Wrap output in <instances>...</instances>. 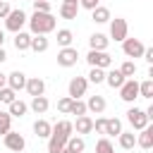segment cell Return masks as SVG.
<instances>
[{
    "label": "cell",
    "mask_w": 153,
    "mask_h": 153,
    "mask_svg": "<svg viewBox=\"0 0 153 153\" xmlns=\"http://www.w3.org/2000/svg\"><path fill=\"white\" fill-rule=\"evenodd\" d=\"M50 131H53V124H50V122H45V120H36V122H33V134H36L38 139H48Z\"/></svg>",
    "instance_id": "d6986e66"
},
{
    "label": "cell",
    "mask_w": 153,
    "mask_h": 153,
    "mask_svg": "<svg viewBox=\"0 0 153 153\" xmlns=\"http://www.w3.org/2000/svg\"><path fill=\"white\" fill-rule=\"evenodd\" d=\"M127 33H129V24H127V19H122V17H115V19H110V38L112 41H124L127 38Z\"/></svg>",
    "instance_id": "5b68a950"
},
{
    "label": "cell",
    "mask_w": 153,
    "mask_h": 153,
    "mask_svg": "<svg viewBox=\"0 0 153 153\" xmlns=\"http://www.w3.org/2000/svg\"><path fill=\"white\" fill-rule=\"evenodd\" d=\"M72 127L76 129L79 136H81V134H91V131H93V120H91L88 115H81V117H76V122H74Z\"/></svg>",
    "instance_id": "9a60e30c"
},
{
    "label": "cell",
    "mask_w": 153,
    "mask_h": 153,
    "mask_svg": "<svg viewBox=\"0 0 153 153\" xmlns=\"http://www.w3.org/2000/svg\"><path fill=\"white\" fill-rule=\"evenodd\" d=\"M2 86H7V74L0 72V88H2Z\"/></svg>",
    "instance_id": "7bdbcfd3"
},
{
    "label": "cell",
    "mask_w": 153,
    "mask_h": 153,
    "mask_svg": "<svg viewBox=\"0 0 153 153\" xmlns=\"http://www.w3.org/2000/svg\"><path fill=\"white\" fill-rule=\"evenodd\" d=\"M124 79H127V76H124L120 69H110V72L105 74V84H108L110 88H120V86L124 84Z\"/></svg>",
    "instance_id": "e0dca14e"
},
{
    "label": "cell",
    "mask_w": 153,
    "mask_h": 153,
    "mask_svg": "<svg viewBox=\"0 0 153 153\" xmlns=\"http://www.w3.org/2000/svg\"><path fill=\"white\" fill-rule=\"evenodd\" d=\"M108 43H110V38H108L105 33H93V36L88 38L91 50H105V48H108Z\"/></svg>",
    "instance_id": "44dd1931"
},
{
    "label": "cell",
    "mask_w": 153,
    "mask_h": 153,
    "mask_svg": "<svg viewBox=\"0 0 153 153\" xmlns=\"http://www.w3.org/2000/svg\"><path fill=\"white\" fill-rule=\"evenodd\" d=\"M86 81H91V84H103V81H105V69H100V67H91Z\"/></svg>",
    "instance_id": "f546056e"
},
{
    "label": "cell",
    "mask_w": 153,
    "mask_h": 153,
    "mask_svg": "<svg viewBox=\"0 0 153 153\" xmlns=\"http://www.w3.org/2000/svg\"><path fill=\"white\" fill-rule=\"evenodd\" d=\"M105 105H108L105 98L98 96V93H96V96H88V100H86V110H91V112H96V115H100V112L105 110Z\"/></svg>",
    "instance_id": "2e32d148"
},
{
    "label": "cell",
    "mask_w": 153,
    "mask_h": 153,
    "mask_svg": "<svg viewBox=\"0 0 153 153\" xmlns=\"http://www.w3.org/2000/svg\"><path fill=\"white\" fill-rule=\"evenodd\" d=\"M2 43H5V31L0 29V48H2Z\"/></svg>",
    "instance_id": "f6af8a7d"
},
{
    "label": "cell",
    "mask_w": 153,
    "mask_h": 153,
    "mask_svg": "<svg viewBox=\"0 0 153 153\" xmlns=\"http://www.w3.org/2000/svg\"><path fill=\"white\" fill-rule=\"evenodd\" d=\"M127 122H129L134 129H139V131H141L143 127H148V122H151V120H148L146 110H141V108H136V105H134V108H129V110H127Z\"/></svg>",
    "instance_id": "277c9868"
},
{
    "label": "cell",
    "mask_w": 153,
    "mask_h": 153,
    "mask_svg": "<svg viewBox=\"0 0 153 153\" xmlns=\"http://www.w3.org/2000/svg\"><path fill=\"white\" fill-rule=\"evenodd\" d=\"M120 72H122V74H124L127 79H131V76L136 74V62H134V60H127V62H122Z\"/></svg>",
    "instance_id": "836d02e7"
},
{
    "label": "cell",
    "mask_w": 153,
    "mask_h": 153,
    "mask_svg": "<svg viewBox=\"0 0 153 153\" xmlns=\"http://www.w3.org/2000/svg\"><path fill=\"white\" fill-rule=\"evenodd\" d=\"M31 2H33V12H50L48 0H31Z\"/></svg>",
    "instance_id": "74e56055"
},
{
    "label": "cell",
    "mask_w": 153,
    "mask_h": 153,
    "mask_svg": "<svg viewBox=\"0 0 153 153\" xmlns=\"http://www.w3.org/2000/svg\"><path fill=\"white\" fill-rule=\"evenodd\" d=\"M91 19H93L96 24H105V22H110L112 17H110V10H108V7L98 5V7H93V10H91Z\"/></svg>",
    "instance_id": "ac0fdd59"
},
{
    "label": "cell",
    "mask_w": 153,
    "mask_h": 153,
    "mask_svg": "<svg viewBox=\"0 0 153 153\" xmlns=\"http://www.w3.org/2000/svg\"><path fill=\"white\" fill-rule=\"evenodd\" d=\"M29 45H31V33L17 31V33H14V48L22 53V50H29Z\"/></svg>",
    "instance_id": "ffe728a7"
},
{
    "label": "cell",
    "mask_w": 153,
    "mask_h": 153,
    "mask_svg": "<svg viewBox=\"0 0 153 153\" xmlns=\"http://www.w3.org/2000/svg\"><path fill=\"white\" fill-rule=\"evenodd\" d=\"M26 93L33 98V96H43L45 93V81L43 79H38V76H31V79H26Z\"/></svg>",
    "instance_id": "4fadbf2b"
},
{
    "label": "cell",
    "mask_w": 153,
    "mask_h": 153,
    "mask_svg": "<svg viewBox=\"0 0 153 153\" xmlns=\"http://www.w3.org/2000/svg\"><path fill=\"white\" fill-rule=\"evenodd\" d=\"M2 143H5V148L7 151H14V153H22L24 151V146H26V139L19 134V131H7L5 136H2Z\"/></svg>",
    "instance_id": "52a82bcc"
},
{
    "label": "cell",
    "mask_w": 153,
    "mask_h": 153,
    "mask_svg": "<svg viewBox=\"0 0 153 153\" xmlns=\"http://www.w3.org/2000/svg\"><path fill=\"white\" fill-rule=\"evenodd\" d=\"M7 60V53H5V48H0V65Z\"/></svg>",
    "instance_id": "ee69618b"
},
{
    "label": "cell",
    "mask_w": 153,
    "mask_h": 153,
    "mask_svg": "<svg viewBox=\"0 0 153 153\" xmlns=\"http://www.w3.org/2000/svg\"><path fill=\"white\" fill-rule=\"evenodd\" d=\"M136 146H141L143 151L153 148V127H143L141 129V134L136 136Z\"/></svg>",
    "instance_id": "5bb4252c"
},
{
    "label": "cell",
    "mask_w": 153,
    "mask_h": 153,
    "mask_svg": "<svg viewBox=\"0 0 153 153\" xmlns=\"http://www.w3.org/2000/svg\"><path fill=\"white\" fill-rule=\"evenodd\" d=\"M26 110H29V105L24 103V100H12L10 103V110H7V115H12V117H24L26 115Z\"/></svg>",
    "instance_id": "484cf974"
},
{
    "label": "cell",
    "mask_w": 153,
    "mask_h": 153,
    "mask_svg": "<svg viewBox=\"0 0 153 153\" xmlns=\"http://www.w3.org/2000/svg\"><path fill=\"white\" fill-rule=\"evenodd\" d=\"M72 41H74V33H72L69 29H60V31H57V45L67 48V45H72Z\"/></svg>",
    "instance_id": "f1b7e54d"
},
{
    "label": "cell",
    "mask_w": 153,
    "mask_h": 153,
    "mask_svg": "<svg viewBox=\"0 0 153 153\" xmlns=\"http://www.w3.org/2000/svg\"><path fill=\"white\" fill-rule=\"evenodd\" d=\"M7 86H10L12 91H22V88L26 86V74L19 72V69L10 72V74H7Z\"/></svg>",
    "instance_id": "7c38bea8"
},
{
    "label": "cell",
    "mask_w": 153,
    "mask_h": 153,
    "mask_svg": "<svg viewBox=\"0 0 153 153\" xmlns=\"http://www.w3.org/2000/svg\"><path fill=\"white\" fill-rule=\"evenodd\" d=\"M48 108H50V103H48V98H45V96H33V98H31V110H33L36 115L48 112Z\"/></svg>",
    "instance_id": "7402d4cb"
},
{
    "label": "cell",
    "mask_w": 153,
    "mask_h": 153,
    "mask_svg": "<svg viewBox=\"0 0 153 153\" xmlns=\"http://www.w3.org/2000/svg\"><path fill=\"white\" fill-rule=\"evenodd\" d=\"M10 129H12V115H7V112H0V134L5 136Z\"/></svg>",
    "instance_id": "d590c367"
},
{
    "label": "cell",
    "mask_w": 153,
    "mask_h": 153,
    "mask_svg": "<svg viewBox=\"0 0 153 153\" xmlns=\"http://www.w3.org/2000/svg\"><path fill=\"white\" fill-rule=\"evenodd\" d=\"M72 134H74V127L69 120H60L57 124H53V131L48 136V153H60Z\"/></svg>",
    "instance_id": "6da1fadb"
},
{
    "label": "cell",
    "mask_w": 153,
    "mask_h": 153,
    "mask_svg": "<svg viewBox=\"0 0 153 153\" xmlns=\"http://www.w3.org/2000/svg\"><path fill=\"white\" fill-rule=\"evenodd\" d=\"M76 14H79V5H74V2H62L60 5V17L62 19H76Z\"/></svg>",
    "instance_id": "d4e9b609"
},
{
    "label": "cell",
    "mask_w": 153,
    "mask_h": 153,
    "mask_svg": "<svg viewBox=\"0 0 153 153\" xmlns=\"http://www.w3.org/2000/svg\"><path fill=\"white\" fill-rule=\"evenodd\" d=\"M60 153H74V151H72V148H67V146H65V148H62V151H60Z\"/></svg>",
    "instance_id": "bcb514c9"
},
{
    "label": "cell",
    "mask_w": 153,
    "mask_h": 153,
    "mask_svg": "<svg viewBox=\"0 0 153 153\" xmlns=\"http://www.w3.org/2000/svg\"><path fill=\"white\" fill-rule=\"evenodd\" d=\"M0 112H2V110H0Z\"/></svg>",
    "instance_id": "c3c4849f"
},
{
    "label": "cell",
    "mask_w": 153,
    "mask_h": 153,
    "mask_svg": "<svg viewBox=\"0 0 153 153\" xmlns=\"http://www.w3.org/2000/svg\"><path fill=\"white\" fill-rule=\"evenodd\" d=\"M122 50H124V55H127V57H131V60H134V57H141V55H143L146 45H143L139 38H129V36H127V38L122 41Z\"/></svg>",
    "instance_id": "9c48e42d"
},
{
    "label": "cell",
    "mask_w": 153,
    "mask_h": 153,
    "mask_svg": "<svg viewBox=\"0 0 153 153\" xmlns=\"http://www.w3.org/2000/svg\"><path fill=\"white\" fill-rule=\"evenodd\" d=\"M96 153H115V148H112V141L105 136V139H100L98 143H96Z\"/></svg>",
    "instance_id": "e575fe53"
},
{
    "label": "cell",
    "mask_w": 153,
    "mask_h": 153,
    "mask_svg": "<svg viewBox=\"0 0 153 153\" xmlns=\"http://www.w3.org/2000/svg\"><path fill=\"white\" fill-rule=\"evenodd\" d=\"M139 98H153V79H146L139 84Z\"/></svg>",
    "instance_id": "4dcf8cb0"
},
{
    "label": "cell",
    "mask_w": 153,
    "mask_h": 153,
    "mask_svg": "<svg viewBox=\"0 0 153 153\" xmlns=\"http://www.w3.org/2000/svg\"><path fill=\"white\" fill-rule=\"evenodd\" d=\"M86 62H88L91 67H100V69H108V67L112 65V57H110L105 50H88V55H86Z\"/></svg>",
    "instance_id": "ba28073f"
},
{
    "label": "cell",
    "mask_w": 153,
    "mask_h": 153,
    "mask_svg": "<svg viewBox=\"0 0 153 153\" xmlns=\"http://www.w3.org/2000/svg\"><path fill=\"white\" fill-rule=\"evenodd\" d=\"M76 60H79V53H76V48H72V45H67V48H62V50L57 53V65H60V67H74Z\"/></svg>",
    "instance_id": "30bf717a"
},
{
    "label": "cell",
    "mask_w": 153,
    "mask_h": 153,
    "mask_svg": "<svg viewBox=\"0 0 153 153\" xmlns=\"http://www.w3.org/2000/svg\"><path fill=\"white\" fill-rule=\"evenodd\" d=\"M26 12L19 7V10H10V14L5 17V29L7 31H12V33H17V31H22L24 29V24H26Z\"/></svg>",
    "instance_id": "3957f363"
},
{
    "label": "cell",
    "mask_w": 153,
    "mask_h": 153,
    "mask_svg": "<svg viewBox=\"0 0 153 153\" xmlns=\"http://www.w3.org/2000/svg\"><path fill=\"white\" fill-rule=\"evenodd\" d=\"M48 45H50V41L45 38V36H31V50L33 53H45L48 50Z\"/></svg>",
    "instance_id": "4316f807"
},
{
    "label": "cell",
    "mask_w": 153,
    "mask_h": 153,
    "mask_svg": "<svg viewBox=\"0 0 153 153\" xmlns=\"http://www.w3.org/2000/svg\"><path fill=\"white\" fill-rule=\"evenodd\" d=\"M86 88H88L86 76H74V79L69 81V98H81V96H86Z\"/></svg>",
    "instance_id": "8fae6325"
},
{
    "label": "cell",
    "mask_w": 153,
    "mask_h": 153,
    "mask_svg": "<svg viewBox=\"0 0 153 153\" xmlns=\"http://www.w3.org/2000/svg\"><path fill=\"white\" fill-rule=\"evenodd\" d=\"M117 139H120V146H122L124 151H131V148L136 146V134H134V131H120Z\"/></svg>",
    "instance_id": "cb8c5ba5"
},
{
    "label": "cell",
    "mask_w": 153,
    "mask_h": 153,
    "mask_svg": "<svg viewBox=\"0 0 153 153\" xmlns=\"http://www.w3.org/2000/svg\"><path fill=\"white\" fill-rule=\"evenodd\" d=\"M26 24L31 29V36H48L50 31H55V17L50 12H33Z\"/></svg>",
    "instance_id": "7a4b0ae2"
},
{
    "label": "cell",
    "mask_w": 153,
    "mask_h": 153,
    "mask_svg": "<svg viewBox=\"0 0 153 153\" xmlns=\"http://www.w3.org/2000/svg\"><path fill=\"white\" fill-rule=\"evenodd\" d=\"M88 110H86V103L84 100H79V98H72V108H69V115H76V117H81V115H86Z\"/></svg>",
    "instance_id": "1f68e13d"
},
{
    "label": "cell",
    "mask_w": 153,
    "mask_h": 153,
    "mask_svg": "<svg viewBox=\"0 0 153 153\" xmlns=\"http://www.w3.org/2000/svg\"><path fill=\"white\" fill-rule=\"evenodd\" d=\"M10 10H12V7H10L5 0H0V19H5V17L10 14Z\"/></svg>",
    "instance_id": "60d3db41"
},
{
    "label": "cell",
    "mask_w": 153,
    "mask_h": 153,
    "mask_svg": "<svg viewBox=\"0 0 153 153\" xmlns=\"http://www.w3.org/2000/svg\"><path fill=\"white\" fill-rule=\"evenodd\" d=\"M93 129H96L98 134H103V131H105V117H96V122H93Z\"/></svg>",
    "instance_id": "f35d334b"
},
{
    "label": "cell",
    "mask_w": 153,
    "mask_h": 153,
    "mask_svg": "<svg viewBox=\"0 0 153 153\" xmlns=\"http://www.w3.org/2000/svg\"><path fill=\"white\" fill-rule=\"evenodd\" d=\"M14 98H17V91H12L10 86H2V88H0V103L10 105V103H12Z\"/></svg>",
    "instance_id": "d6a6232c"
},
{
    "label": "cell",
    "mask_w": 153,
    "mask_h": 153,
    "mask_svg": "<svg viewBox=\"0 0 153 153\" xmlns=\"http://www.w3.org/2000/svg\"><path fill=\"white\" fill-rule=\"evenodd\" d=\"M79 7H84V10H93V7H98V0H79Z\"/></svg>",
    "instance_id": "ab89813d"
},
{
    "label": "cell",
    "mask_w": 153,
    "mask_h": 153,
    "mask_svg": "<svg viewBox=\"0 0 153 153\" xmlns=\"http://www.w3.org/2000/svg\"><path fill=\"white\" fill-rule=\"evenodd\" d=\"M69 108H72V98H69V96H65V98L57 100V110H60L62 115H69Z\"/></svg>",
    "instance_id": "8d00e7d4"
},
{
    "label": "cell",
    "mask_w": 153,
    "mask_h": 153,
    "mask_svg": "<svg viewBox=\"0 0 153 153\" xmlns=\"http://www.w3.org/2000/svg\"><path fill=\"white\" fill-rule=\"evenodd\" d=\"M120 98L124 103H134L139 98V81L131 76V79H124V84L120 86Z\"/></svg>",
    "instance_id": "8992f818"
},
{
    "label": "cell",
    "mask_w": 153,
    "mask_h": 153,
    "mask_svg": "<svg viewBox=\"0 0 153 153\" xmlns=\"http://www.w3.org/2000/svg\"><path fill=\"white\" fill-rule=\"evenodd\" d=\"M141 57H143V60H146V62H153V48H146V50H143V55H141Z\"/></svg>",
    "instance_id": "b9f144b4"
},
{
    "label": "cell",
    "mask_w": 153,
    "mask_h": 153,
    "mask_svg": "<svg viewBox=\"0 0 153 153\" xmlns=\"http://www.w3.org/2000/svg\"><path fill=\"white\" fill-rule=\"evenodd\" d=\"M65 146H67V148H72L74 153H84V148H86V141H84L81 136H74V134H72V136L67 139V143H65Z\"/></svg>",
    "instance_id": "83f0119b"
},
{
    "label": "cell",
    "mask_w": 153,
    "mask_h": 153,
    "mask_svg": "<svg viewBox=\"0 0 153 153\" xmlns=\"http://www.w3.org/2000/svg\"><path fill=\"white\" fill-rule=\"evenodd\" d=\"M122 131V122L117 120V117H105V136H117Z\"/></svg>",
    "instance_id": "603a6c76"
},
{
    "label": "cell",
    "mask_w": 153,
    "mask_h": 153,
    "mask_svg": "<svg viewBox=\"0 0 153 153\" xmlns=\"http://www.w3.org/2000/svg\"><path fill=\"white\" fill-rule=\"evenodd\" d=\"M62 2H74V5H79V0H62Z\"/></svg>",
    "instance_id": "7dc6e473"
}]
</instances>
